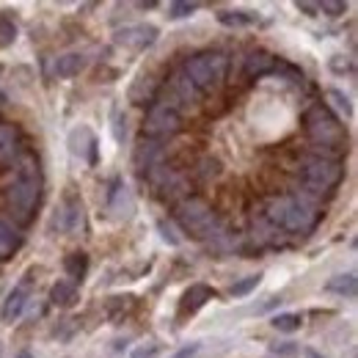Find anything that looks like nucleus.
I'll return each mask as SVG.
<instances>
[{
  "instance_id": "obj_25",
  "label": "nucleus",
  "mask_w": 358,
  "mask_h": 358,
  "mask_svg": "<svg viewBox=\"0 0 358 358\" xmlns=\"http://www.w3.org/2000/svg\"><path fill=\"white\" fill-rule=\"evenodd\" d=\"M298 11H303V14H317V11H320V6H317V3H298Z\"/></svg>"
},
{
  "instance_id": "obj_11",
  "label": "nucleus",
  "mask_w": 358,
  "mask_h": 358,
  "mask_svg": "<svg viewBox=\"0 0 358 358\" xmlns=\"http://www.w3.org/2000/svg\"><path fill=\"white\" fill-rule=\"evenodd\" d=\"M325 289H328V292H339V295L353 298V295H356V275H353V273H348V275H336L334 281L325 284Z\"/></svg>"
},
{
  "instance_id": "obj_21",
  "label": "nucleus",
  "mask_w": 358,
  "mask_h": 358,
  "mask_svg": "<svg viewBox=\"0 0 358 358\" xmlns=\"http://www.w3.org/2000/svg\"><path fill=\"white\" fill-rule=\"evenodd\" d=\"M157 229L163 231V240H169L171 245H179V237H177V231H174V226L166 224V221H160V224H157Z\"/></svg>"
},
{
  "instance_id": "obj_19",
  "label": "nucleus",
  "mask_w": 358,
  "mask_h": 358,
  "mask_svg": "<svg viewBox=\"0 0 358 358\" xmlns=\"http://www.w3.org/2000/svg\"><path fill=\"white\" fill-rule=\"evenodd\" d=\"M317 6H320V11L328 14V17H339V14L348 11V3H328V0H325V3H317Z\"/></svg>"
},
{
  "instance_id": "obj_13",
  "label": "nucleus",
  "mask_w": 358,
  "mask_h": 358,
  "mask_svg": "<svg viewBox=\"0 0 358 358\" xmlns=\"http://www.w3.org/2000/svg\"><path fill=\"white\" fill-rule=\"evenodd\" d=\"M218 22L226 25V28H243V25H251L254 17L245 14V11H221L218 14Z\"/></svg>"
},
{
  "instance_id": "obj_12",
  "label": "nucleus",
  "mask_w": 358,
  "mask_h": 358,
  "mask_svg": "<svg viewBox=\"0 0 358 358\" xmlns=\"http://www.w3.org/2000/svg\"><path fill=\"white\" fill-rule=\"evenodd\" d=\"M301 325H303V317L301 314H278L273 320V328L281 331V334H295Z\"/></svg>"
},
{
  "instance_id": "obj_5",
  "label": "nucleus",
  "mask_w": 358,
  "mask_h": 358,
  "mask_svg": "<svg viewBox=\"0 0 358 358\" xmlns=\"http://www.w3.org/2000/svg\"><path fill=\"white\" fill-rule=\"evenodd\" d=\"M69 146L75 155H80L86 163H96V135L91 133L89 127H78L75 133L69 135Z\"/></svg>"
},
{
  "instance_id": "obj_22",
  "label": "nucleus",
  "mask_w": 358,
  "mask_h": 358,
  "mask_svg": "<svg viewBox=\"0 0 358 358\" xmlns=\"http://www.w3.org/2000/svg\"><path fill=\"white\" fill-rule=\"evenodd\" d=\"M157 356V345H146V348H138L133 353V358H155Z\"/></svg>"
},
{
  "instance_id": "obj_8",
  "label": "nucleus",
  "mask_w": 358,
  "mask_h": 358,
  "mask_svg": "<svg viewBox=\"0 0 358 358\" xmlns=\"http://www.w3.org/2000/svg\"><path fill=\"white\" fill-rule=\"evenodd\" d=\"M83 66H86V58L80 52H69V55L55 61V75L58 78H75L83 72Z\"/></svg>"
},
{
  "instance_id": "obj_2",
  "label": "nucleus",
  "mask_w": 358,
  "mask_h": 358,
  "mask_svg": "<svg viewBox=\"0 0 358 358\" xmlns=\"http://www.w3.org/2000/svg\"><path fill=\"white\" fill-rule=\"evenodd\" d=\"M155 42H157V28H152V25H130V28L116 34V45L130 47V50H138V52L152 47Z\"/></svg>"
},
{
  "instance_id": "obj_26",
  "label": "nucleus",
  "mask_w": 358,
  "mask_h": 358,
  "mask_svg": "<svg viewBox=\"0 0 358 358\" xmlns=\"http://www.w3.org/2000/svg\"><path fill=\"white\" fill-rule=\"evenodd\" d=\"M17 358H34V356H31V353H20Z\"/></svg>"
},
{
  "instance_id": "obj_10",
  "label": "nucleus",
  "mask_w": 358,
  "mask_h": 358,
  "mask_svg": "<svg viewBox=\"0 0 358 358\" xmlns=\"http://www.w3.org/2000/svg\"><path fill=\"white\" fill-rule=\"evenodd\" d=\"M64 270H66V275L72 278V284L83 281V275H86V270H89V257H86L83 251L69 254V257L64 259Z\"/></svg>"
},
{
  "instance_id": "obj_14",
  "label": "nucleus",
  "mask_w": 358,
  "mask_h": 358,
  "mask_svg": "<svg viewBox=\"0 0 358 358\" xmlns=\"http://www.w3.org/2000/svg\"><path fill=\"white\" fill-rule=\"evenodd\" d=\"M130 306H133V295H124V298H122V295H119V298H110V301H108V317H110V320H119V317L127 312Z\"/></svg>"
},
{
  "instance_id": "obj_24",
  "label": "nucleus",
  "mask_w": 358,
  "mask_h": 358,
  "mask_svg": "<svg viewBox=\"0 0 358 358\" xmlns=\"http://www.w3.org/2000/svg\"><path fill=\"white\" fill-rule=\"evenodd\" d=\"M196 353H199V345H187V348H182L174 358H193Z\"/></svg>"
},
{
  "instance_id": "obj_3",
  "label": "nucleus",
  "mask_w": 358,
  "mask_h": 358,
  "mask_svg": "<svg viewBox=\"0 0 358 358\" xmlns=\"http://www.w3.org/2000/svg\"><path fill=\"white\" fill-rule=\"evenodd\" d=\"M20 152V127L17 124H0V169L14 166Z\"/></svg>"
},
{
  "instance_id": "obj_6",
  "label": "nucleus",
  "mask_w": 358,
  "mask_h": 358,
  "mask_svg": "<svg viewBox=\"0 0 358 358\" xmlns=\"http://www.w3.org/2000/svg\"><path fill=\"white\" fill-rule=\"evenodd\" d=\"M25 301H28V292H25V287H14L11 292H8V298H6V303H3V320L6 322H14L22 309H25Z\"/></svg>"
},
{
  "instance_id": "obj_23",
  "label": "nucleus",
  "mask_w": 358,
  "mask_h": 358,
  "mask_svg": "<svg viewBox=\"0 0 358 358\" xmlns=\"http://www.w3.org/2000/svg\"><path fill=\"white\" fill-rule=\"evenodd\" d=\"M273 350H275V353H281V356H295V353H298V348H292V342H284V345H275Z\"/></svg>"
},
{
  "instance_id": "obj_17",
  "label": "nucleus",
  "mask_w": 358,
  "mask_h": 358,
  "mask_svg": "<svg viewBox=\"0 0 358 358\" xmlns=\"http://www.w3.org/2000/svg\"><path fill=\"white\" fill-rule=\"evenodd\" d=\"M193 11H196V3H171V6H169V17H174V20L187 17V14H193Z\"/></svg>"
},
{
  "instance_id": "obj_15",
  "label": "nucleus",
  "mask_w": 358,
  "mask_h": 358,
  "mask_svg": "<svg viewBox=\"0 0 358 358\" xmlns=\"http://www.w3.org/2000/svg\"><path fill=\"white\" fill-rule=\"evenodd\" d=\"M14 39H17V25L8 17H0V47L14 45Z\"/></svg>"
},
{
  "instance_id": "obj_4",
  "label": "nucleus",
  "mask_w": 358,
  "mask_h": 358,
  "mask_svg": "<svg viewBox=\"0 0 358 358\" xmlns=\"http://www.w3.org/2000/svg\"><path fill=\"white\" fill-rule=\"evenodd\" d=\"M210 298H215V289H210V287H204V284H193V287L185 292L182 303H179V320H185L187 314H196Z\"/></svg>"
},
{
  "instance_id": "obj_18",
  "label": "nucleus",
  "mask_w": 358,
  "mask_h": 358,
  "mask_svg": "<svg viewBox=\"0 0 358 358\" xmlns=\"http://www.w3.org/2000/svg\"><path fill=\"white\" fill-rule=\"evenodd\" d=\"M331 69H334L336 75L353 72V61H350V58H345V55H334V58H331Z\"/></svg>"
},
{
  "instance_id": "obj_9",
  "label": "nucleus",
  "mask_w": 358,
  "mask_h": 358,
  "mask_svg": "<svg viewBox=\"0 0 358 358\" xmlns=\"http://www.w3.org/2000/svg\"><path fill=\"white\" fill-rule=\"evenodd\" d=\"M75 298H78V287H75L72 281H58V284H52V289H50V301H52L55 306H72Z\"/></svg>"
},
{
  "instance_id": "obj_20",
  "label": "nucleus",
  "mask_w": 358,
  "mask_h": 358,
  "mask_svg": "<svg viewBox=\"0 0 358 358\" xmlns=\"http://www.w3.org/2000/svg\"><path fill=\"white\" fill-rule=\"evenodd\" d=\"M328 99H334V102H336V105H339V108H342L348 116L353 113V108H350V99H348L342 91H328Z\"/></svg>"
},
{
  "instance_id": "obj_27",
  "label": "nucleus",
  "mask_w": 358,
  "mask_h": 358,
  "mask_svg": "<svg viewBox=\"0 0 358 358\" xmlns=\"http://www.w3.org/2000/svg\"><path fill=\"white\" fill-rule=\"evenodd\" d=\"M3 102H6V96H3V94H0V105H3Z\"/></svg>"
},
{
  "instance_id": "obj_16",
  "label": "nucleus",
  "mask_w": 358,
  "mask_h": 358,
  "mask_svg": "<svg viewBox=\"0 0 358 358\" xmlns=\"http://www.w3.org/2000/svg\"><path fill=\"white\" fill-rule=\"evenodd\" d=\"M259 278H262V275H248L245 281H240V284H234V287H231V295H234V298L248 295L251 289H257V287H259Z\"/></svg>"
},
{
  "instance_id": "obj_7",
  "label": "nucleus",
  "mask_w": 358,
  "mask_h": 358,
  "mask_svg": "<svg viewBox=\"0 0 358 358\" xmlns=\"http://www.w3.org/2000/svg\"><path fill=\"white\" fill-rule=\"evenodd\" d=\"M155 94H157V80H149V78H141L130 86V102L133 105H152L155 102Z\"/></svg>"
},
{
  "instance_id": "obj_1",
  "label": "nucleus",
  "mask_w": 358,
  "mask_h": 358,
  "mask_svg": "<svg viewBox=\"0 0 358 358\" xmlns=\"http://www.w3.org/2000/svg\"><path fill=\"white\" fill-rule=\"evenodd\" d=\"M275 64H278V55H273L268 50H245L243 52V61H240V75L248 78V80H265L275 72Z\"/></svg>"
}]
</instances>
